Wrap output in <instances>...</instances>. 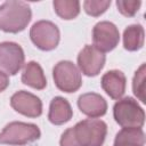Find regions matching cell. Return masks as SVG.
Wrapping results in <instances>:
<instances>
[{"mask_svg": "<svg viewBox=\"0 0 146 146\" xmlns=\"http://www.w3.org/2000/svg\"><path fill=\"white\" fill-rule=\"evenodd\" d=\"M107 124L98 119H86L66 129L60 137V146H103Z\"/></svg>", "mask_w": 146, "mask_h": 146, "instance_id": "obj_1", "label": "cell"}, {"mask_svg": "<svg viewBox=\"0 0 146 146\" xmlns=\"http://www.w3.org/2000/svg\"><path fill=\"white\" fill-rule=\"evenodd\" d=\"M31 18V7L24 1L9 0L0 5V30L6 33L24 31Z\"/></svg>", "mask_w": 146, "mask_h": 146, "instance_id": "obj_2", "label": "cell"}, {"mask_svg": "<svg viewBox=\"0 0 146 146\" xmlns=\"http://www.w3.org/2000/svg\"><path fill=\"white\" fill-rule=\"evenodd\" d=\"M41 131L36 124L14 121L8 123L0 132V144L10 146H24L38 140Z\"/></svg>", "mask_w": 146, "mask_h": 146, "instance_id": "obj_3", "label": "cell"}, {"mask_svg": "<svg viewBox=\"0 0 146 146\" xmlns=\"http://www.w3.org/2000/svg\"><path fill=\"white\" fill-rule=\"evenodd\" d=\"M113 116L122 128H143L145 123V112L132 97L119 99L113 106Z\"/></svg>", "mask_w": 146, "mask_h": 146, "instance_id": "obj_4", "label": "cell"}, {"mask_svg": "<svg viewBox=\"0 0 146 146\" xmlns=\"http://www.w3.org/2000/svg\"><path fill=\"white\" fill-rule=\"evenodd\" d=\"M52 78L56 87L64 92L78 91L82 86L81 72L71 60H60L52 68Z\"/></svg>", "mask_w": 146, "mask_h": 146, "instance_id": "obj_5", "label": "cell"}, {"mask_svg": "<svg viewBox=\"0 0 146 146\" xmlns=\"http://www.w3.org/2000/svg\"><path fill=\"white\" fill-rule=\"evenodd\" d=\"M30 38L36 48L43 51H50L57 48L60 40V32L55 23L41 19L32 25Z\"/></svg>", "mask_w": 146, "mask_h": 146, "instance_id": "obj_6", "label": "cell"}, {"mask_svg": "<svg viewBox=\"0 0 146 146\" xmlns=\"http://www.w3.org/2000/svg\"><path fill=\"white\" fill-rule=\"evenodd\" d=\"M23 48L13 41L0 42V71L7 75H15L24 66Z\"/></svg>", "mask_w": 146, "mask_h": 146, "instance_id": "obj_7", "label": "cell"}, {"mask_svg": "<svg viewBox=\"0 0 146 146\" xmlns=\"http://www.w3.org/2000/svg\"><path fill=\"white\" fill-rule=\"evenodd\" d=\"M92 41L94 46L102 52L112 51L120 41L119 29L112 22H98L92 29Z\"/></svg>", "mask_w": 146, "mask_h": 146, "instance_id": "obj_8", "label": "cell"}, {"mask_svg": "<svg viewBox=\"0 0 146 146\" xmlns=\"http://www.w3.org/2000/svg\"><path fill=\"white\" fill-rule=\"evenodd\" d=\"M106 62L104 52L94 44H86L78 55V68L87 76H96L100 73Z\"/></svg>", "mask_w": 146, "mask_h": 146, "instance_id": "obj_9", "label": "cell"}, {"mask_svg": "<svg viewBox=\"0 0 146 146\" xmlns=\"http://www.w3.org/2000/svg\"><path fill=\"white\" fill-rule=\"evenodd\" d=\"M10 106L17 113L27 117H39L42 114L41 99L25 90H19L11 96Z\"/></svg>", "mask_w": 146, "mask_h": 146, "instance_id": "obj_10", "label": "cell"}, {"mask_svg": "<svg viewBox=\"0 0 146 146\" xmlns=\"http://www.w3.org/2000/svg\"><path fill=\"white\" fill-rule=\"evenodd\" d=\"M78 107L82 114L90 119H97L106 114L107 103L103 96L96 92H86L79 96Z\"/></svg>", "mask_w": 146, "mask_h": 146, "instance_id": "obj_11", "label": "cell"}, {"mask_svg": "<svg viewBox=\"0 0 146 146\" xmlns=\"http://www.w3.org/2000/svg\"><path fill=\"white\" fill-rule=\"evenodd\" d=\"M100 84L103 90L115 100L122 98L127 88V78L123 72L119 70L107 71L100 80Z\"/></svg>", "mask_w": 146, "mask_h": 146, "instance_id": "obj_12", "label": "cell"}, {"mask_svg": "<svg viewBox=\"0 0 146 146\" xmlns=\"http://www.w3.org/2000/svg\"><path fill=\"white\" fill-rule=\"evenodd\" d=\"M73 116V110L67 99L56 96L51 99L48 112V120L55 125H62L68 122Z\"/></svg>", "mask_w": 146, "mask_h": 146, "instance_id": "obj_13", "label": "cell"}, {"mask_svg": "<svg viewBox=\"0 0 146 146\" xmlns=\"http://www.w3.org/2000/svg\"><path fill=\"white\" fill-rule=\"evenodd\" d=\"M21 80L24 84L36 90H42L47 86V79L43 73V70L40 64L34 60L24 64Z\"/></svg>", "mask_w": 146, "mask_h": 146, "instance_id": "obj_14", "label": "cell"}, {"mask_svg": "<svg viewBox=\"0 0 146 146\" xmlns=\"http://www.w3.org/2000/svg\"><path fill=\"white\" fill-rule=\"evenodd\" d=\"M145 133L141 128H122L115 136L113 146H144Z\"/></svg>", "mask_w": 146, "mask_h": 146, "instance_id": "obj_15", "label": "cell"}, {"mask_svg": "<svg viewBox=\"0 0 146 146\" xmlns=\"http://www.w3.org/2000/svg\"><path fill=\"white\" fill-rule=\"evenodd\" d=\"M145 41L144 27L140 24H132L123 32V47L128 51H137L143 48Z\"/></svg>", "mask_w": 146, "mask_h": 146, "instance_id": "obj_16", "label": "cell"}, {"mask_svg": "<svg viewBox=\"0 0 146 146\" xmlns=\"http://www.w3.org/2000/svg\"><path fill=\"white\" fill-rule=\"evenodd\" d=\"M52 6L57 16L65 21L74 19L80 14V1L78 0H55Z\"/></svg>", "mask_w": 146, "mask_h": 146, "instance_id": "obj_17", "label": "cell"}, {"mask_svg": "<svg viewBox=\"0 0 146 146\" xmlns=\"http://www.w3.org/2000/svg\"><path fill=\"white\" fill-rule=\"evenodd\" d=\"M145 64H141L139 68L135 72L132 79V91L135 96L141 102L145 103Z\"/></svg>", "mask_w": 146, "mask_h": 146, "instance_id": "obj_18", "label": "cell"}, {"mask_svg": "<svg viewBox=\"0 0 146 146\" xmlns=\"http://www.w3.org/2000/svg\"><path fill=\"white\" fill-rule=\"evenodd\" d=\"M111 6V0H86L83 1L84 11L92 17L103 15Z\"/></svg>", "mask_w": 146, "mask_h": 146, "instance_id": "obj_19", "label": "cell"}, {"mask_svg": "<svg viewBox=\"0 0 146 146\" xmlns=\"http://www.w3.org/2000/svg\"><path fill=\"white\" fill-rule=\"evenodd\" d=\"M141 6L139 0H117L116 7L117 10L125 17H133Z\"/></svg>", "mask_w": 146, "mask_h": 146, "instance_id": "obj_20", "label": "cell"}, {"mask_svg": "<svg viewBox=\"0 0 146 146\" xmlns=\"http://www.w3.org/2000/svg\"><path fill=\"white\" fill-rule=\"evenodd\" d=\"M9 86V78L6 73L0 71V92L5 91Z\"/></svg>", "mask_w": 146, "mask_h": 146, "instance_id": "obj_21", "label": "cell"}]
</instances>
